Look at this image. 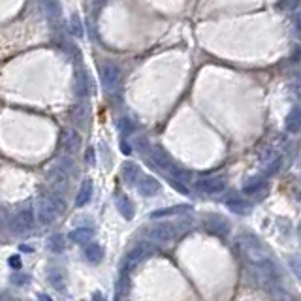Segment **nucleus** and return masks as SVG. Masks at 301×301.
Returning a JSON list of instances; mask_svg holds the SVG:
<instances>
[{"mask_svg":"<svg viewBox=\"0 0 301 301\" xmlns=\"http://www.w3.org/2000/svg\"><path fill=\"white\" fill-rule=\"evenodd\" d=\"M40 8L44 15L47 17V21H59L60 15H62V10H60V4L57 0H41L40 2Z\"/></svg>","mask_w":301,"mask_h":301,"instance_id":"nucleus-11","label":"nucleus"},{"mask_svg":"<svg viewBox=\"0 0 301 301\" xmlns=\"http://www.w3.org/2000/svg\"><path fill=\"white\" fill-rule=\"evenodd\" d=\"M0 224H2V213H0Z\"/></svg>","mask_w":301,"mask_h":301,"instance_id":"nucleus-36","label":"nucleus"},{"mask_svg":"<svg viewBox=\"0 0 301 301\" xmlns=\"http://www.w3.org/2000/svg\"><path fill=\"white\" fill-rule=\"evenodd\" d=\"M34 226V211L30 207L21 209L19 213L15 214V219L12 221V230L15 234H23Z\"/></svg>","mask_w":301,"mask_h":301,"instance_id":"nucleus-3","label":"nucleus"},{"mask_svg":"<svg viewBox=\"0 0 301 301\" xmlns=\"http://www.w3.org/2000/svg\"><path fill=\"white\" fill-rule=\"evenodd\" d=\"M281 158H277V160L273 162V164H269V167H268V174L271 175V174H277L279 171V167H281Z\"/></svg>","mask_w":301,"mask_h":301,"instance_id":"nucleus-31","label":"nucleus"},{"mask_svg":"<svg viewBox=\"0 0 301 301\" xmlns=\"http://www.w3.org/2000/svg\"><path fill=\"white\" fill-rule=\"evenodd\" d=\"M100 77L106 91H113L120 81V68L117 64H104L100 70Z\"/></svg>","mask_w":301,"mask_h":301,"instance_id":"nucleus-4","label":"nucleus"},{"mask_svg":"<svg viewBox=\"0 0 301 301\" xmlns=\"http://www.w3.org/2000/svg\"><path fill=\"white\" fill-rule=\"evenodd\" d=\"M171 175H174L177 181H185V183H187V181L192 177V175H190V171H185V169H181V167H175L174 171H171Z\"/></svg>","mask_w":301,"mask_h":301,"instance_id":"nucleus-30","label":"nucleus"},{"mask_svg":"<svg viewBox=\"0 0 301 301\" xmlns=\"http://www.w3.org/2000/svg\"><path fill=\"white\" fill-rule=\"evenodd\" d=\"M120 149H122V151H124L126 154H130V147H128L126 143H122V141H120Z\"/></svg>","mask_w":301,"mask_h":301,"instance_id":"nucleus-35","label":"nucleus"},{"mask_svg":"<svg viewBox=\"0 0 301 301\" xmlns=\"http://www.w3.org/2000/svg\"><path fill=\"white\" fill-rule=\"evenodd\" d=\"M38 217H40L41 224H53V222L57 221V217H59L57 209L51 205V201L47 200V196L44 200H40V203H38Z\"/></svg>","mask_w":301,"mask_h":301,"instance_id":"nucleus-9","label":"nucleus"},{"mask_svg":"<svg viewBox=\"0 0 301 301\" xmlns=\"http://www.w3.org/2000/svg\"><path fill=\"white\" fill-rule=\"evenodd\" d=\"M47 200L51 201V205L57 209V213H59V214L66 211V201H64V196H62V192H60V190H53L51 194L47 196Z\"/></svg>","mask_w":301,"mask_h":301,"instance_id":"nucleus-18","label":"nucleus"},{"mask_svg":"<svg viewBox=\"0 0 301 301\" xmlns=\"http://www.w3.org/2000/svg\"><path fill=\"white\" fill-rule=\"evenodd\" d=\"M226 205L230 209H232V211H234V213H237V214H243L245 213V211H248V209H250V205H248V203H245V201L243 200H232V201H226Z\"/></svg>","mask_w":301,"mask_h":301,"instance_id":"nucleus-25","label":"nucleus"},{"mask_svg":"<svg viewBox=\"0 0 301 301\" xmlns=\"http://www.w3.org/2000/svg\"><path fill=\"white\" fill-rule=\"evenodd\" d=\"M183 211H190V207H188V205H177V207H169V209H158V211H153L151 217H153V219H160V217L177 214V213H183Z\"/></svg>","mask_w":301,"mask_h":301,"instance_id":"nucleus-22","label":"nucleus"},{"mask_svg":"<svg viewBox=\"0 0 301 301\" xmlns=\"http://www.w3.org/2000/svg\"><path fill=\"white\" fill-rule=\"evenodd\" d=\"M138 183V190H140V194L143 196H154L160 192V183L158 179H154L151 175H143L140 181H136Z\"/></svg>","mask_w":301,"mask_h":301,"instance_id":"nucleus-10","label":"nucleus"},{"mask_svg":"<svg viewBox=\"0 0 301 301\" xmlns=\"http://www.w3.org/2000/svg\"><path fill=\"white\" fill-rule=\"evenodd\" d=\"M12 282H14V284H23V282H27V277H19V275H15V277H12Z\"/></svg>","mask_w":301,"mask_h":301,"instance_id":"nucleus-32","label":"nucleus"},{"mask_svg":"<svg viewBox=\"0 0 301 301\" xmlns=\"http://www.w3.org/2000/svg\"><path fill=\"white\" fill-rule=\"evenodd\" d=\"M85 256L91 264H100L102 258H104V248L98 243H89L87 248H85Z\"/></svg>","mask_w":301,"mask_h":301,"instance_id":"nucleus-16","label":"nucleus"},{"mask_svg":"<svg viewBox=\"0 0 301 301\" xmlns=\"http://www.w3.org/2000/svg\"><path fill=\"white\" fill-rule=\"evenodd\" d=\"M75 94L81 98H87V96L94 94V81L91 79V75L87 72L75 74Z\"/></svg>","mask_w":301,"mask_h":301,"instance_id":"nucleus-8","label":"nucleus"},{"mask_svg":"<svg viewBox=\"0 0 301 301\" xmlns=\"http://www.w3.org/2000/svg\"><path fill=\"white\" fill-rule=\"evenodd\" d=\"M207 226L211 232H214L217 235H224L230 230L228 228V222H224L222 219H219V217H213V219H209L207 221Z\"/></svg>","mask_w":301,"mask_h":301,"instance_id":"nucleus-21","label":"nucleus"},{"mask_svg":"<svg viewBox=\"0 0 301 301\" xmlns=\"http://www.w3.org/2000/svg\"><path fill=\"white\" fill-rule=\"evenodd\" d=\"M151 158H153V162H154V166L156 167H160V169H164V171H174L175 167V162H174V158L169 156V154L164 151L162 147H153L151 149Z\"/></svg>","mask_w":301,"mask_h":301,"instance_id":"nucleus-6","label":"nucleus"},{"mask_svg":"<svg viewBox=\"0 0 301 301\" xmlns=\"http://www.w3.org/2000/svg\"><path fill=\"white\" fill-rule=\"evenodd\" d=\"M70 117L74 120L77 126H85L89 120V106L85 102H81V104H75L72 107V111H70Z\"/></svg>","mask_w":301,"mask_h":301,"instance_id":"nucleus-12","label":"nucleus"},{"mask_svg":"<svg viewBox=\"0 0 301 301\" xmlns=\"http://www.w3.org/2000/svg\"><path fill=\"white\" fill-rule=\"evenodd\" d=\"M119 128H120V132H122V136H128V134H132L134 132V122L130 119H122L120 120V124H119Z\"/></svg>","mask_w":301,"mask_h":301,"instance_id":"nucleus-27","label":"nucleus"},{"mask_svg":"<svg viewBox=\"0 0 301 301\" xmlns=\"http://www.w3.org/2000/svg\"><path fill=\"white\" fill-rule=\"evenodd\" d=\"M87 162H94V151L93 149H89L87 151Z\"/></svg>","mask_w":301,"mask_h":301,"instance_id":"nucleus-34","label":"nucleus"},{"mask_svg":"<svg viewBox=\"0 0 301 301\" xmlns=\"http://www.w3.org/2000/svg\"><path fill=\"white\" fill-rule=\"evenodd\" d=\"M117 209L124 214V219H128V221L134 217V207H132V203H130V200H128L126 196H119L117 198Z\"/></svg>","mask_w":301,"mask_h":301,"instance_id":"nucleus-20","label":"nucleus"},{"mask_svg":"<svg viewBox=\"0 0 301 301\" xmlns=\"http://www.w3.org/2000/svg\"><path fill=\"white\" fill-rule=\"evenodd\" d=\"M10 264H12V268H21L19 256H12V260H10Z\"/></svg>","mask_w":301,"mask_h":301,"instance_id":"nucleus-33","label":"nucleus"},{"mask_svg":"<svg viewBox=\"0 0 301 301\" xmlns=\"http://www.w3.org/2000/svg\"><path fill=\"white\" fill-rule=\"evenodd\" d=\"M59 169H60V171H64L66 175L72 174V169H74V162H72V158L64 156V158L59 162Z\"/></svg>","mask_w":301,"mask_h":301,"instance_id":"nucleus-28","label":"nucleus"},{"mask_svg":"<svg viewBox=\"0 0 301 301\" xmlns=\"http://www.w3.org/2000/svg\"><path fill=\"white\" fill-rule=\"evenodd\" d=\"M93 198V181L85 179L83 185H81L79 192H77V198H75V205L77 207H83L85 203H89V200Z\"/></svg>","mask_w":301,"mask_h":301,"instance_id":"nucleus-13","label":"nucleus"},{"mask_svg":"<svg viewBox=\"0 0 301 301\" xmlns=\"http://www.w3.org/2000/svg\"><path fill=\"white\" fill-rule=\"evenodd\" d=\"M297 4H299V0H279V8L284 10V12H292V10H295Z\"/></svg>","mask_w":301,"mask_h":301,"instance_id":"nucleus-29","label":"nucleus"},{"mask_svg":"<svg viewBox=\"0 0 301 301\" xmlns=\"http://www.w3.org/2000/svg\"><path fill=\"white\" fill-rule=\"evenodd\" d=\"M177 235V230H175L174 224H167V222H160L149 230V237L154 241V243H169V241L175 239Z\"/></svg>","mask_w":301,"mask_h":301,"instance_id":"nucleus-2","label":"nucleus"},{"mask_svg":"<svg viewBox=\"0 0 301 301\" xmlns=\"http://www.w3.org/2000/svg\"><path fill=\"white\" fill-rule=\"evenodd\" d=\"M47 281H49V284H51L55 290H59V292H64V290H66V279H64V271L51 269V271L47 273Z\"/></svg>","mask_w":301,"mask_h":301,"instance_id":"nucleus-15","label":"nucleus"},{"mask_svg":"<svg viewBox=\"0 0 301 301\" xmlns=\"http://www.w3.org/2000/svg\"><path fill=\"white\" fill-rule=\"evenodd\" d=\"M122 179L126 181L128 185H136V181L140 179V167L134 162H124L122 164Z\"/></svg>","mask_w":301,"mask_h":301,"instance_id":"nucleus-14","label":"nucleus"},{"mask_svg":"<svg viewBox=\"0 0 301 301\" xmlns=\"http://www.w3.org/2000/svg\"><path fill=\"white\" fill-rule=\"evenodd\" d=\"M224 181L221 177H201L196 181V188L203 194H221L224 190Z\"/></svg>","mask_w":301,"mask_h":301,"instance_id":"nucleus-5","label":"nucleus"},{"mask_svg":"<svg viewBox=\"0 0 301 301\" xmlns=\"http://www.w3.org/2000/svg\"><path fill=\"white\" fill-rule=\"evenodd\" d=\"M49 248H51L53 252H62V250H64V237L60 234L49 237Z\"/></svg>","mask_w":301,"mask_h":301,"instance_id":"nucleus-26","label":"nucleus"},{"mask_svg":"<svg viewBox=\"0 0 301 301\" xmlns=\"http://www.w3.org/2000/svg\"><path fill=\"white\" fill-rule=\"evenodd\" d=\"M70 239L74 243H79V245H85L89 241L93 239V230L91 228H77L74 232H70Z\"/></svg>","mask_w":301,"mask_h":301,"instance_id":"nucleus-17","label":"nucleus"},{"mask_svg":"<svg viewBox=\"0 0 301 301\" xmlns=\"http://www.w3.org/2000/svg\"><path fill=\"white\" fill-rule=\"evenodd\" d=\"M81 145V136L75 130H64L60 136V147L66 154H74L77 153V149Z\"/></svg>","mask_w":301,"mask_h":301,"instance_id":"nucleus-7","label":"nucleus"},{"mask_svg":"<svg viewBox=\"0 0 301 301\" xmlns=\"http://www.w3.org/2000/svg\"><path fill=\"white\" fill-rule=\"evenodd\" d=\"M153 254V247L149 245V243H138L130 252L126 254V258L122 260V266H120V273L128 275L132 269L141 264L143 260H147L149 256Z\"/></svg>","mask_w":301,"mask_h":301,"instance_id":"nucleus-1","label":"nucleus"},{"mask_svg":"<svg viewBox=\"0 0 301 301\" xmlns=\"http://www.w3.org/2000/svg\"><path fill=\"white\" fill-rule=\"evenodd\" d=\"M262 187H264V179L254 177V179H250L247 185L243 187V192H245V194H254V192H258Z\"/></svg>","mask_w":301,"mask_h":301,"instance_id":"nucleus-24","label":"nucleus"},{"mask_svg":"<svg viewBox=\"0 0 301 301\" xmlns=\"http://www.w3.org/2000/svg\"><path fill=\"white\" fill-rule=\"evenodd\" d=\"M70 30H72V34L77 36V38L83 36V23H81V17L77 14H74L70 17Z\"/></svg>","mask_w":301,"mask_h":301,"instance_id":"nucleus-23","label":"nucleus"},{"mask_svg":"<svg viewBox=\"0 0 301 301\" xmlns=\"http://www.w3.org/2000/svg\"><path fill=\"white\" fill-rule=\"evenodd\" d=\"M286 130L290 134H295L299 130V109L294 107L286 117Z\"/></svg>","mask_w":301,"mask_h":301,"instance_id":"nucleus-19","label":"nucleus"}]
</instances>
